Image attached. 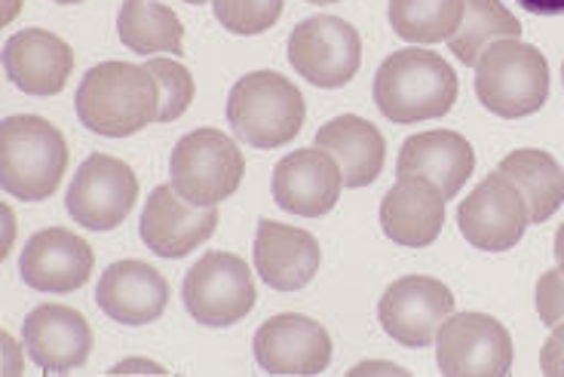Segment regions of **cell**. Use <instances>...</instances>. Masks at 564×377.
I'll return each instance as SVG.
<instances>
[{
    "mask_svg": "<svg viewBox=\"0 0 564 377\" xmlns=\"http://www.w3.org/2000/svg\"><path fill=\"white\" fill-rule=\"evenodd\" d=\"M160 114V86L148 65L132 62H101L86 71L77 86V117L80 123L105 136L127 139L135 136Z\"/></svg>",
    "mask_w": 564,
    "mask_h": 377,
    "instance_id": "1",
    "label": "cell"
},
{
    "mask_svg": "<svg viewBox=\"0 0 564 377\" xmlns=\"http://www.w3.org/2000/svg\"><path fill=\"white\" fill-rule=\"evenodd\" d=\"M457 101V74L436 53L409 46L383 58L375 74V105L393 123L436 120Z\"/></svg>",
    "mask_w": 564,
    "mask_h": 377,
    "instance_id": "2",
    "label": "cell"
},
{
    "mask_svg": "<svg viewBox=\"0 0 564 377\" xmlns=\"http://www.w3.org/2000/svg\"><path fill=\"white\" fill-rule=\"evenodd\" d=\"M0 184L7 194L37 203L56 194L68 166V144L56 126L34 114H13L0 123Z\"/></svg>",
    "mask_w": 564,
    "mask_h": 377,
    "instance_id": "3",
    "label": "cell"
},
{
    "mask_svg": "<svg viewBox=\"0 0 564 377\" xmlns=\"http://www.w3.org/2000/svg\"><path fill=\"white\" fill-rule=\"evenodd\" d=\"M307 117L304 96L276 71H252L227 96V123L252 148L270 151L295 139Z\"/></svg>",
    "mask_w": 564,
    "mask_h": 377,
    "instance_id": "4",
    "label": "cell"
},
{
    "mask_svg": "<svg viewBox=\"0 0 564 377\" xmlns=\"http://www.w3.org/2000/svg\"><path fill=\"white\" fill-rule=\"evenodd\" d=\"M476 68V96L503 120L536 114L550 98V65L546 56L522 41L491 43Z\"/></svg>",
    "mask_w": 564,
    "mask_h": 377,
    "instance_id": "5",
    "label": "cell"
},
{
    "mask_svg": "<svg viewBox=\"0 0 564 377\" xmlns=\"http://www.w3.org/2000/svg\"><path fill=\"white\" fill-rule=\"evenodd\" d=\"M242 175L246 160L237 141L221 129H194L172 148V187L194 206H218L221 200L240 191Z\"/></svg>",
    "mask_w": 564,
    "mask_h": 377,
    "instance_id": "6",
    "label": "cell"
},
{
    "mask_svg": "<svg viewBox=\"0 0 564 377\" xmlns=\"http://www.w3.org/2000/svg\"><path fill=\"white\" fill-rule=\"evenodd\" d=\"M187 313L209 328H227L246 320L254 308L252 270L240 255L206 251L197 265L187 270L182 286Z\"/></svg>",
    "mask_w": 564,
    "mask_h": 377,
    "instance_id": "7",
    "label": "cell"
},
{
    "mask_svg": "<svg viewBox=\"0 0 564 377\" xmlns=\"http://www.w3.org/2000/svg\"><path fill=\"white\" fill-rule=\"evenodd\" d=\"M292 68L319 89H340L362 65L359 31L338 15H311L289 34Z\"/></svg>",
    "mask_w": 564,
    "mask_h": 377,
    "instance_id": "8",
    "label": "cell"
},
{
    "mask_svg": "<svg viewBox=\"0 0 564 377\" xmlns=\"http://www.w3.org/2000/svg\"><path fill=\"white\" fill-rule=\"evenodd\" d=\"M436 365L445 377H503L512 337L488 313H452L436 332Z\"/></svg>",
    "mask_w": 564,
    "mask_h": 377,
    "instance_id": "9",
    "label": "cell"
},
{
    "mask_svg": "<svg viewBox=\"0 0 564 377\" xmlns=\"http://www.w3.org/2000/svg\"><path fill=\"white\" fill-rule=\"evenodd\" d=\"M135 200H139V179L132 166L117 157L93 154L74 172L65 206L80 227L105 234L127 222Z\"/></svg>",
    "mask_w": 564,
    "mask_h": 377,
    "instance_id": "10",
    "label": "cell"
},
{
    "mask_svg": "<svg viewBox=\"0 0 564 377\" xmlns=\"http://www.w3.org/2000/svg\"><path fill=\"white\" fill-rule=\"evenodd\" d=\"M460 234L481 251H507L524 237L531 212L522 191L503 172H491L457 209Z\"/></svg>",
    "mask_w": 564,
    "mask_h": 377,
    "instance_id": "11",
    "label": "cell"
},
{
    "mask_svg": "<svg viewBox=\"0 0 564 377\" xmlns=\"http://www.w3.org/2000/svg\"><path fill=\"white\" fill-rule=\"evenodd\" d=\"M454 313V294L433 277H402L381 294L378 320L402 347H430Z\"/></svg>",
    "mask_w": 564,
    "mask_h": 377,
    "instance_id": "12",
    "label": "cell"
},
{
    "mask_svg": "<svg viewBox=\"0 0 564 377\" xmlns=\"http://www.w3.org/2000/svg\"><path fill=\"white\" fill-rule=\"evenodd\" d=\"M254 363L268 375H319L332 363V337L301 313H280L261 322L252 341Z\"/></svg>",
    "mask_w": 564,
    "mask_h": 377,
    "instance_id": "13",
    "label": "cell"
},
{
    "mask_svg": "<svg viewBox=\"0 0 564 377\" xmlns=\"http://www.w3.org/2000/svg\"><path fill=\"white\" fill-rule=\"evenodd\" d=\"M218 227L215 206L187 203L172 184H160L151 191L141 212V243L160 258H184L203 246Z\"/></svg>",
    "mask_w": 564,
    "mask_h": 377,
    "instance_id": "14",
    "label": "cell"
},
{
    "mask_svg": "<svg viewBox=\"0 0 564 377\" xmlns=\"http://www.w3.org/2000/svg\"><path fill=\"white\" fill-rule=\"evenodd\" d=\"M344 172L338 160L323 148H301L282 157L273 169L276 206L301 218H323L338 206Z\"/></svg>",
    "mask_w": 564,
    "mask_h": 377,
    "instance_id": "15",
    "label": "cell"
},
{
    "mask_svg": "<svg viewBox=\"0 0 564 377\" xmlns=\"http://www.w3.org/2000/svg\"><path fill=\"white\" fill-rule=\"evenodd\" d=\"M93 265L96 255L84 237L65 227H46L25 243L19 273L34 292L68 294L93 277Z\"/></svg>",
    "mask_w": 564,
    "mask_h": 377,
    "instance_id": "16",
    "label": "cell"
},
{
    "mask_svg": "<svg viewBox=\"0 0 564 377\" xmlns=\"http://www.w3.org/2000/svg\"><path fill=\"white\" fill-rule=\"evenodd\" d=\"M22 344L29 349L31 363L50 375H68L89 359L93 353V328L84 313L41 304L22 322Z\"/></svg>",
    "mask_w": 564,
    "mask_h": 377,
    "instance_id": "17",
    "label": "cell"
},
{
    "mask_svg": "<svg viewBox=\"0 0 564 377\" xmlns=\"http://www.w3.org/2000/svg\"><path fill=\"white\" fill-rule=\"evenodd\" d=\"M323 265V251L313 234L292 224L258 222L254 234V270L276 292H297L311 286L316 270Z\"/></svg>",
    "mask_w": 564,
    "mask_h": 377,
    "instance_id": "18",
    "label": "cell"
},
{
    "mask_svg": "<svg viewBox=\"0 0 564 377\" xmlns=\"http://www.w3.org/2000/svg\"><path fill=\"white\" fill-rule=\"evenodd\" d=\"M96 304L120 325H148L160 320L170 304V282L144 261H117L101 273Z\"/></svg>",
    "mask_w": 564,
    "mask_h": 377,
    "instance_id": "19",
    "label": "cell"
},
{
    "mask_svg": "<svg viewBox=\"0 0 564 377\" xmlns=\"http://www.w3.org/2000/svg\"><path fill=\"white\" fill-rule=\"evenodd\" d=\"M445 224V196L423 175H399V182L381 200V227L387 237L423 249L433 246Z\"/></svg>",
    "mask_w": 564,
    "mask_h": 377,
    "instance_id": "20",
    "label": "cell"
},
{
    "mask_svg": "<svg viewBox=\"0 0 564 377\" xmlns=\"http://www.w3.org/2000/svg\"><path fill=\"white\" fill-rule=\"evenodd\" d=\"M3 71L29 96H58L74 71V53L58 34L25 29L3 43Z\"/></svg>",
    "mask_w": 564,
    "mask_h": 377,
    "instance_id": "21",
    "label": "cell"
},
{
    "mask_svg": "<svg viewBox=\"0 0 564 377\" xmlns=\"http://www.w3.org/2000/svg\"><path fill=\"white\" fill-rule=\"evenodd\" d=\"M473 169H476L473 144L452 129H433V132L411 136L395 160V175H423L436 184L445 200L464 191Z\"/></svg>",
    "mask_w": 564,
    "mask_h": 377,
    "instance_id": "22",
    "label": "cell"
},
{
    "mask_svg": "<svg viewBox=\"0 0 564 377\" xmlns=\"http://www.w3.org/2000/svg\"><path fill=\"white\" fill-rule=\"evenodd\" d=\"M316 148H323L338 160L344 172V187H368L378 182L387 157V144L378 126L368 123L356 114L335 117L316 132Z\"/></svg>",
    "mask_w": 564,
    "mask_h": 377,
    "instance_id": "23",
    "label": "cell"
},
{
    "mask_svg": "<svg viewBox=\"0 0 564 377\" xmlns=\"http://www.w3.org/2000/svg\"><path fill=\"white\" fill-rule=\"evenodd\" d=\"M497 172H503L509 182L522 191L531 222H550L564 203V169L555 157L540 148H519L500 160Z\"/></svg>",
    "mask_w": 564,
    "mask_h": 377,
    "instance_id": "24",
    "label": "cell"
},
{
    "mask_svg": "<svg viewBox=\"0 0 564 377\" xmlns=\"http://www.w3.org/2000/svg\"><path fill=\"white\" fill-rule=\"evenodd\" d=\"M117 34L123 46H129L139 56L154 53H184V25L178 15L172 13L166 3L156 0H123L117 15Z\"/></svg>",
    "mask_w": 564,
    "mask_h": 377,
    "instance_id": "25",
    "label": "cell"
},
{
    "mask_svg": "<svg viewBox=\"0 0 564 377\" xmlns=\"http://www.w3.org/2000/svg\"><path fill=\"white\" fill-rule=\"evenodd\" d=\"M522 22L500 0H464V19L448 46L464 65H476L479 56L497 41H519Z\"/></svg>",
    "mask_w": 564,
    "mask_h": 377,
    "instance_id": "26",
    "label": "cell"
},
{
    "mask_svg": "<svg viewBox=\"0 0 564 377\" xmlns=\"http://www.w3.org/2000/svg\"><path fill=\"white\" fill-rule=\"evenodd\" d=\"M464 19V0H390V25L409 43L452 41Z\"/></svg>",
    "mask_w": 564,
    "mask_h": 377,
    "instance_id": "27",
    "label": "cell"
},
{
    "mask_svg": "<svg viewBox=\"0 0 564 377\" xmlns=\"http://www.w3.org/2000/svg\"><path fill=\"white\" fill-rule=\"evenodd\" d=\"M148 71L154 74L156 86H160V114L156 123H172L178 120L191 101H194V77L184 68L182 62L172 58H148Z\"/></svg>",
    "mask_w": 564,
    "mask_h": 377,
    "instance_id": "28",
    "label": "cell"
},
{
    "mask_svg": "<svg viewBox=\"0 0 564 377\" xmlns=\"http://www.w3.org/2000/svg\"><path fill=\"white\" fill-rule=\"evenodd\" d=\"M212 7L215 19L240 37L264 34L282 15V0H212Z\"/></svg>",
    "mask_w": 564,
    "mask_h": 377,
    "instance_id": "29",
    "label": "cell"
},
{
    "mask_svg": "<svg viewBox=\"0 0 564 377\" xmlns=\"http://www.w3.org/2000/svg\"><path fill=\"white\" fill-rule=\"evenodd\" d=\"M536 313H540V322L546 328H555L564 322V273L555 267V270H546L540 282H536Z\"/></svg>",
    "mask_w": 564,
    "mask_h": 377,
    "instance_id": "30",
    "label": "cell"
},
{
    "mask_svg": "<svg viewBox=\"0 0 564 377\" xmlns=\"http://www.w3.org/2000/svg\"><path fill=\"white\" fill-rule=\"evenodd\" d=\"M540 371L546 377H564V322L552 328V335L540 353Z\"/></svg>",
    "mask_w": 564,
    "mask_h": 377,
    "instance_id": "31",
    "label": "cell"
},
{
    "mask_svg": "<svg viewBox=\"0 0 564 377\" xmlns=\"http://www.w3.org/2000/svg\"><path fill=\"white\" fill-rule=\"evenodd\" d=\"M516 3L534 15H564V0H516Z\"/></svg>",
    "mask_w": 564,
    "mask_h": 377,
    "instance_id": "32",
    "label": "cell"
},
{
    "mask_svg": "<svg viewBox=\"0 0 564 377\" xmlns=\"http://www.w3.org/2000/svg\"><path fill=\"white\" fill-rule=\"evenodd\" d=\"M113 375H132V371H154V375H163L166 368L163 365L151 363V359H123L111 368Z\"/></svg>",
    "mask_w": 564,
    "mask_h": 377,
    "instance_id": "33",
    "label": "cell"
},
{
    "mask_svg": "<svg viewBox=\"0 0 564 377\" xmlns=\"http://www.w3.org/2000/svg\"><path fill=\"white\" fill-rule=\"evenodd\" d=\"M350 375L352 377H359V375H399V377H405L409 371H405V368H399V365H393V363H362V365H356V368H350Z\"/></svg>",
    "mask_w": 564,
    "mask_h": 377,
    "instance_id": "34",
    "label": "cell"
},
{
    "mask_svg": "<svg viewBox=\"0 0 564 377\" xmlns=\"http://www.w3.org/2000/svg\"><path fill=\"white\" fill-rule=\"evenodd\" d=\"M3 347H7V365H3V371H7V375H19L22 365H19V347H15L13 337L3 335Z\"/></svg>",
    "mask_w": 564,
    "mask_h": 377,
    "instance_id": "35",
    "label": "cell"
},
{
    "mask_svg": "<svg viewBox=\"0 0 564 377\" xmlns=\"http://www.w3.org/2000/svg\"><path fill=\"white\" fill-rule=\"evenodd\" d=\"M555 261H558V270L564 273V224L558 227V234H555Z\"/></svg>",
    "mask_w": 564,
    "mask_h": 377,
    "instance_id": "36",
    "label": "cell"
},
{
    "mask_svg": "<svg viewBox=\"0 0 564 377\" xmlns=\"http://www.w3.org/2000/svg\"><path fill=\"white\" fill-rule=\"evenodd\" d=\"M307 3H338V0H307Z\"/></svg>",
    "mask_w": 564,
    "mask_h": 377,
    "instance_id": "37",
    "label": "cell"
},
{
    "mask_svg": "<svg viewBox=\"0 0 564 377\" xmlns=\"http://www.w3.org/2000/svg\"><path fill=\"white\" fill-rule=\"evenodd\" d=\"M184 3H194V7H199V3H206V0H184Z\"/></svg>",
    "mask_w": 564,
    "mask_h": 377,
    "instance_id": "38",
    "label": "cell"
},
{
    "mask_svg": "<svg viewBox=\"0 0 564 377\" xmlns=\"http://www.w3.org/2000/svg\"><path fill=\"white\" fill-rule=\"evenodd\" d=\"M56 3H80V0H56Z\"/></svg>",
    "mask_w": 564,
    "mask_h": 377,
    "instance_id": "39",
    "label": "cell"
},
{
    "mask_svg": "<svg viewBox=\"0 0 564 377\" xmlns=\"http://www.w3.org/2000/svg\"><path fill=\"white\" fill-rule=\"evenodd\" d=\"M562 84H564V65H562Z\"/></svg>",
    "mask_w": 564,
    "mask_h": 377,
    "instance_id": "40",
    "label": "cell"
}]
</instances>
